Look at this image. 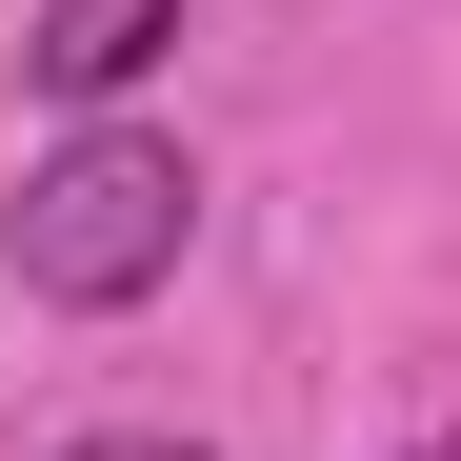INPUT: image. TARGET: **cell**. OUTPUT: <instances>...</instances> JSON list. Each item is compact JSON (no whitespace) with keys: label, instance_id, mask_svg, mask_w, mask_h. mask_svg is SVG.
Listing matches in <instances>:
<instances>
[{"label":"cell","instance_id":"cell-1","mask_svg":"<svg viewBox=\"0 0 461 461\" xmlns=\"http://www.w3.org/2000/svg\"><path fill=\"white\" fill-rule=\"evenodd\" d=\"M201 241V161L140 121H60L21 201H0V261H21V301H60V321H121V301H161Z\"/></svg>","mask_w":461,"mask_h":461},{"label":"cell","instance_id":"cell-2","mask_svg":"<svg viewBox=\"0 0 461 461\" xmlns=\"http://www.w3.org/2000/svg\"><path fill=\"white\" fill-rule=\"evenodd\" d=\"M181 21H201V0H41V21H21V81L60 121H121V81H161Z\"/></svg>","mask_w":461,"mask_h":461},{"label":"cell","instance_id":"cell-3","mask_svg":"<svg viewBox=\"0 0 461 461\" xmlns=\"http://www.w3.org/2000/svg\"><path fill=\"white\" fill-rule=\"evenodd\" d=\"M60 461H201V441H60Z\"/></svg>","mask_w":461,"mask_h":461},{"label":"cell","instance_id":"cell-4","mask_svg":"<svg viewBox=\"0 0 461 461\" xmlns=\"http://www.w3.org/2000/svg\"><path fill=\"white\" fill-rule=\"evenodd\" d=\"M421 461H461V441H421Z\"/></svg>","mask_w":461,"mask_h":461}]
</instances>
